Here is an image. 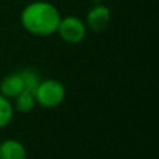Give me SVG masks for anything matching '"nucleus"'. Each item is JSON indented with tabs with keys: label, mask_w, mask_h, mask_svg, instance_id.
<instances>
[{
	"label": "nucleus",
	"mask_w": 159,
	"mask_h": 159,
	"mask_svg": "<svg viewBox=\"0 0 159 159\" xmlns=\"http://www.w3.org/2000/svg\"><path fill=\"white\" fill-rule=\"evenodd\" d=\"M93 3H103V0H92Z\"/></svg>",
	"instance_id": "9d476101"
},
{
	"label": "nucleus",
	"mask_w": 159,
	"mask_h": 159,
	"mask_svg": "<svg viewBox=\"0 0 159 159\" xmlns=\"http://www.w3.org/2000/svg\"><path fill=\"white\" fill-rule=\"evenodd\" d=\"M14 106L11 99L0 93V130L6 129L14 119Z\"/></svg>",
	"instance_id": "6e6552de"
},
{
	"label": "nucleus",
	"mask_w": 159,
	"mask_h": 159,
	"mask_svg": "<svg viewBox=\"0 0 159 159\" xmlns=\"http://www.w3.org/2000/svg\"><path fill=\"white\" fill-rule=\"evenodd\" d=\"M20 74H21L22 80H24L25 89L34 92L35 88H36V85H38L39 81H41V77L38 75V73H36L35 70H32V69H24V70L20 71Z\"/></svg>",
	"instance_id": "1a4fd4ad"
},
{
	"label": "nucleus",
	"mask_w": 159,
	"mask_h": 159,
	"mask_svg": "<svg viewBox=\"0 0 159 159\" xmlns=\"http://www.w3.org/2000/svg\"><path fill=\"white\" fill-rule=\"evenodd\" d=\"M24 89H25L24 80H22L20 71L7 74L0 81V93L4 95L6 98L11 99V101H13L18 93H21Z\"/></svg>",
	"instance_id": "39448f33"
},
{
	"label": "nucleus",
	"mask_w": 159,
	"mask_h": 159,
	"mask_svg": "<svg viewBox=\"0 0 159 159\" xmlns=\"http://www.w3.org/2000/svg\"><path fill=\"white\" fill-rule=\"evenodd\" d=\"M36 105L43 109H55L63 103L66 98V87L56 78L41 80L34 91Z\"/></svg>",
	"instance_id": "f03ea898"
},
{
	"label": "nucleus",
	"mask_w": 159,
	"mask_h": 159,
	"mask_svg": "<svg viewBox=\"0 0 159 159\" xmlns=\"http://www.w3.org/2000/svg\"><path fill=\"white\" fill-rule=\"evenodd\" d=\"M11 102H13L14 110H17V112H20V113H30L31 110H34V107L36 106V101H35V96H34V92L27 91V89H24L21 93H18Z\"/></svg>",
	"instance_id": "0eeeda50"
},
{
	"label": "nucleus",
	"mask_w": 159,
	"mask_h": 159,
	"mask_svg": "<svg viewBox=\"0 0 159 159\" xmlns=\"http://www.w3.org/2000/svg\"><path fill=\"white\" fill-rule=\"evenodd\" d=\"M61 14L53 3L48 0H34L28 3L20 14L21 27L34 36H50L57 31Z\"/></svg>",
	"instance_id": "f257e3e1"
},
{
	"label": "nucleus",
	"mask_w": 159,
	"mask_h": 159,
	"mask_svg": "<svg viewBox=\"0 0 159 159\" xmlns=\"http://www.w3.org/2000/svg\"><path fill=\"white\" fill-rule=\"evenodd\" d=\"M27 148L20 140L7 138L0 143V159H27Z\"/></svg>",
	"instance_id": "423d86ee"
},
{
	"label": "nucleus",
	"mask_w": 159,
	"mask_h": 159,
	"mask_svg": "<svg viewBox=\"0 0 159 159\" xmlns=\"http://www.w3.org/2000/svg\"><path fill=\"white\" fill-rule=\"evenodd\" d=\"M112 18L110 8L103 3H93V6L88 10L85 16V24L87 28L93 32H102L107 28Z\"/></svg>",
	"instance_id": "20e7f679"
},
{
	"label": "nucleus",
	"mask_w": 159,
	"mask_h": 159,
	"mask_svg": "<svg viewBox=\"0 0 159 159\" xmlns=\"http://www.w3.org/2000/svg\"><path fill=\"white\" fill-rule=\"evenodd\" d=\"M56 34L66 43L77 45L85 39L88 34V28L82 18L77 16H66L61 17Z\"/></svg>",
	"instance_id": "7ed1b4c3"
}]
</instances>
